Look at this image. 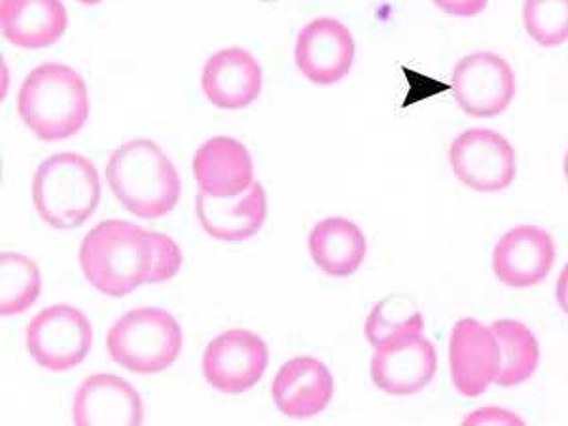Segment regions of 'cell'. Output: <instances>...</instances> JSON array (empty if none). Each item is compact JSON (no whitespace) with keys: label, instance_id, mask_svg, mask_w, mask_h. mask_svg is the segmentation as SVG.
I'll use <instances>...</instances> for the list:
<instances>
[{"label":"cell","instance_id":"ba28073f","mask_svg":"<svg viewBox=\"0 0 568 426\" xmlns=\"http://www.w3.org/2000/svg\"><path fill=\"white\" fill-rule=\"evenodd\" d=\"M270 362L264 339L246 328L222 332L203 353V375L211 387L240 396L262 379Z\"/></svg>","mask_w":568,"mask_h":426},{"label":"cell","instance_id":"8fae6325","mask_svg":"<svg viewBox=\"0 0 568 426\" xmlns=\"http://www.w3.org/2000/svg\"><path fill=\"white\" fill-rule=\"evenodd\" d=\"M449 369L465 398H478L497 379L500 347L491 328L476 318H460L449 337Z\"/></svg>","mask_w":568,"mask_h":426},{"label":"cell","instance_id":"8992f818","mask_svg":"<svg viewBox=\"0 0 568 426\" xmlns=\"http://www.w3.org/2000/svg\"><path fill=\"white\" fill-rule=\"evenodd\" d=\"M93 328L90 318L72 305L40 311L27 326L26 345L40 368L67 372L90 355Z\"/></svg>","mask_w":568,"mask_h":426},{"label":"cell","instance_id":"2e32d148","mask_svg":"<svg viewBox=\"0 0 568 426\" xmlns=\"http://www.w3.org/2000/svg\"><path fill=\"white\" fill-rule=\"evenodd\" d=\"M264 74L258 61L243 48H226L213 53L201 72L205 98L222 110H241L258 99Z\"/></svg>","mask_w":568,"mask_h":426},{"label":"cell","instance_id":"cb8c5ba5","mask_svg":"<svg viewBox=\"0 0 568 426\" xmlns=\"http://www.w3.org/2000/svg\"><path fill=\"white\" fill-rule=\"evenodd\" d=\"M524 26L544 48L568 42V0H525Z\"/></svg>","mask_w":568,"mask_h":426},{"label":"cell","instance_id":"5bb4252c","mask_svg":"<svg viewBox=\"0 0 568 426\" xmlns=\"http://www.w3.org/2000/svg\"><path fill=\"white\" fill-rule=\"evenodd\" d=\"M194 176L201 194L214 200L243 195L254 184L251 152L233 136H213L195 152Z\"/></svg>","mask_w":568,"mask_h":426},{"label":"cell","instance_id":"6da1fadb","mask_svg":"<svg viewBox=\"0 0 568 426\" xmlns=\"http://www.w3.org/2000/svg\"><path fill=\"white\" fill-rule=\"evenodd\" d=\"M88 283L106 296L122 297L141 284L165 283L181 272V246L169 235L125 220H104L78 252Z\"/></svg>","mask_w":568,"mask_h":426},{"label":"cell","instance_id":"44dd1931","mask_svg":"<svg viewBox=\"0 0 568 426\" xmlns=\"http://www.w3.org/2000/svg\"><path fill=\"white\" fill-rule=\"evenodd\" d=\"M489 328L500 347V369L495 383L500 387H517L529 382L540 364V345L529 326L514 318H500Z\"/></svg>","mask_w":568,"mask_h":426},{"label":"cell","instance_id":"e0dca14e","mask_svg":"<svg viewBox=\"0 0 568 426\" xmlns=\"http://www.w3.org/2000/svg\"><path fill=\"white\" fill-rule=\"evenodd\" d=\"M78 426H136L144 420L141 396L130 383L112 374L90 375L72 404Z\"/></svg>","mask_w":568,"mask_h":426},{"label":"cell","instance_id":"7402d4cb","mask_svg":"<svg viewBox=\"0 0 568 426\" xmlns=\"http://www.w3.org/2000/svg\"><path fill=\"white\" fill-rule=\"evenodd\" d=\"M423 326V313L414 297L407 294H388L379 300L369 313L364 334L369 345L377 349L390 343L406 342L420 336Z\"/></svg>","mask_w":568,"mask_h":426},{"label":"cell","instance_id":"4fadbf2b","mask_svg":"<svg viewBox=\"0 0 568 426\" xmlns=\"http://www.w3.org/2000/svg\"><path fill=\"white\" fill-rule=\"evenodd\" d=\"M436 372V347L423 336L377 347L369 362V375L375 387L390 396L419 393L433 382Z\"/></svg>","mask_w":568,"mask_h":426},{"label":"cell","instance_id":"603a6c76","mask_svg":"<svg viewBox=\"0 0 568 426\" xmlns=\"http://www.w3.org/2000/svg\"><path fill=\"white\" fill-rule=\"evenodd\" d=\"M42 292L39 265L18 252L0 254V315L13 317L33 307Z\"/></svg>","mask_w":568,"mask_h":426},{"label":"cell","instance_id":"9a60e30c","mask_svg":"<svg viewBox=\"0 0 568 426\" xmlns=\"http://www.w3.org/2000/svg\"><path fill=\"white\" fill-rule=\"evenodd\" d=\"M334 396L328 366L313 356L284 362L272 385V398L281 414L292 419H310L323 414Z\"/></svg>","mask_w":568,"mask_h":426},{"label":"cell","instance_id":"3957f363","mask_svg":"<svg viewBox=\"0 0 568 426\" xmlns=\"http://www.w3.org/2000/svg\"><path fill=\"white\" fill-rule=\"evenodd\" d=\"M18 114L40 141H65L84 128L90 98L84 78L63 63H44L27 74Z\"/></svg>","mask_w":568,"mask_h":426},{"label":"cell","instance_id":"484cf974","mask_svg":"<svg viewBox=\"0 0 568 426\" xmlns=\"http://www.w3.org/2000/svg\"><path fill=\"white\" fill-rule=\"evenodd\" d=\"M524 425V419L517 415L508 414L500 407H481L476 414L468 415L465 419V425Z\"/></svg>","mask_w":568,"mask_h":426},{"label":"cell","instance_id":"d6986e66","mask_svg":"<svg viewBox=\"0 0 568 426\" xmlns=\"http://www.w3.org/2000/svg\"><path fill=\"white\" fill-rule=\"evenodd\" d=\"M195 214L203 230L224 243L251 240L267 219V195L260 182H254L237 203H224L205 194L195 195Z\"/></svg>","mask_w":568,"mask_h":426},{"label":"cell","instance_id":"7a4b0ae2","mask_svg":"<svg viewBox=\"0 0 568 426\" xmlns=\"http://www.w3.org/2000/svg\"><path fill=\"white\" fill-rule=\"evenodd\" d=\"M106 182L114 197L139 219L165 216L181 197L175 165L150 139L120 144L106 163Z\"/></svg>","mask_w":568,"mask_h":426},{"label":"cell","instance_id":"30bf717a","mask_svg":"<svg viewBox=\"0 0 568 426\" xmlns=\"http://www.w3.org/2000/svg\"><path fill=\"white\" fill-rule=\"evenodd\" d=\"M356 45L349 29L334 18H317L297 34L294 59L300 72L313 84H336L347 77Z\"/></svg>","mask_w":568,"mask_h":426},{"label":"cell","instance_id":"5b68a950","mask_svg":"<svg viewBox=\"0 0 568 426\" xmlns=\"http://www.w3.org/2000/svg\"><path fill=\"white\" fill-rule=\"evenodd\" d=\"M179 321L160 307H139L118 318L106 334V351L118 366L135 374H160L181 355Z\"/></svg>","mask_w":568,"mask_h":426},{"label":"cell","instance_id":"52a82bcc","mask_svg":"<svg viewBox=\"0 0 568 426\" xmlns=\"http://www.w3.org/2000/svg\"><path fill=\"white\" fill-rule=\"evenodd\" d=\"M453 173L465 186L478 192H500L517 175L516 150L497 131L468 130L449 146Z\"/></svg>","mask_w":568,"mask_h":426},{"label":"cell","instance_id":"f1b7e54d","mask_svg":"<svg viewBox=\"0 0 568 426\" xmlns=\"http://www.w3.org/2000/svg\"><path fill=\"white\" fill-rule=\"evenodd\" d=\"M562 171H565V176H567L568 181V152L565 154V162H562Z\"/></svg>","mask_w":568,"mask_h":426},{"label":"cell","instance_id":"277c9868","mask_svg":"<svg viewBox=\"0 0 568 426\" xmlns=\"http://www.w3.org/2000/svg\"><path fill=\"white\" fill-rule=\"evenodd\" d=\"M103 195L95 165L74 152L53 154L33 176V203L53 230H77L98 211Z\"/></svg>","mask_w":568,"mask_h":426},{"label":"cell","instance_id":"ac0fdd59","mask_svg":"<svg viewBox=\"0 0 568 426\" xmlns=\"http://www.w3.org/2000/svg\"><path fill=\"white\" fill-rule=\"evenodd\" d=\"M69 13L61 0H0L2 37L23 50L48 48L63 39Z\"/></svg>","mask_w":568,"mask_h":426},{"label":"cell","instance_id":"d4e9b609","mask_svg":"<svg viewBox=\"0 0 568 426\" xmlns=\"http://www.w3.org/2000/svg\"><path fill=\"white\" fill-rule=\"evenodd\" d=\"M434 4L455 18H476L489 7V0H433Z\"/></svg>","mask_w":568,"mask_h":426},{"label":"cell","instance_id":"83f0119b","mask_svg":"<svg viewBox=\"0 0 568 426\" xmlns=\"http://www.w3.org/2000/svg\"><path fill=\"white\" fill-rule=\"evenodd\" d=\"M80 4H84V7H95L99 2H103V0H77Z\"/></svg>","mask_w":568,"mask_h":426},{"label":"cell","instance_id":"9c48e42d","mask_svg":"<svg viewBox=\"0 0 568 426\" xmlns=\"http://www.w3.org/2000/svg\"><path fill=\"white\" fill-rule=\"evenodd\" d=\"M452 93L466 114L493 118L503 114L516 95V77L497 53H470L452 74Z\"/></svg>","mask_w":568,"mask_h":426},{"label":"cell","instance_id":"4316f807","mask_svg":"<svg viewBox=\"0 0 568 426\" xmlns=\"http://www.w3.org/2000/svg\"><path fill=\"white\" fill-rule=\"evenodd\" d=\"M557 304L568 315V264L561 270V275L557 278L556 288Z\"/></svg>","mask_w":568,"mask_h":426},{"label":"cell","instance_id":"7c38bea8","mask_svg":"<svg viewBox=\"0 0 568 426\" xmlns=\"http://www.w3.org/2000/svg\"><path fill=\"white\" fill-rule=\"evenodd\" d=\"M556 243L538 226H517L504 233L493 251V272L510 288H532L556 264Z\"/></svg>","mask_w":568,"mask_h":426},{"label":"cell","instance_id":"ffe728a7","mask_svg":"<svg viewBox=\"0 0 568 426\" xmlns=\"http://www.w3.org/2000/svg\"><path fill=\"white\" fill-rule=\"evenodd\" d=\"M310 252L318 270L328 277H351L368 254V240L355 222L329 216L311 230Z\"/></svg>","mask_w":568,"mask_h":426},{"label":"cell","instance_id":"f546056e","mask_svg":"<svg viewBox=\"0 0 568 426\" xmlns=\"http://www.w3.org/2000/svg\"><path fill=\"white\" fill-rule=\"evenodd\" d=\"M260 2H273V0H260Z\"/></svg>","mask_w":568,"mask_h":426}]
</instances>
